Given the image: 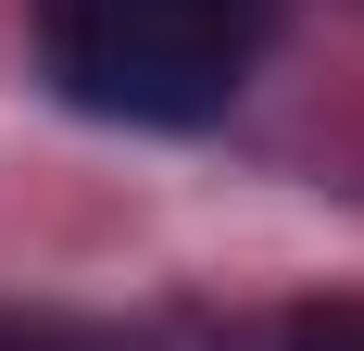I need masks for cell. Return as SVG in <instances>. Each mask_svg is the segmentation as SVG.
Returning <instances> with one entry per match:
<instances>
[{
	"instance_id": "7a4b0ae2",
	"label": "cell",
	"mask_w": 364,
	"mask_h": 351,
	"mask_svg": "<svg viewBox=\"0 0 364 351\" xmlns=\"http://www.w3.org/2000/svg\"><path fill=\"white\" fill-rule=\"evenodd\" d=\"M289 351H364V301H327V314H301Z\"/></svg>"
},
{
	"instance_id": "6da1fadb",
	"label": "cell",
	"mask_w": 364,
	"mask_h": 351,
	"mask_svg": "<svg viewBox=\"0 0 364 351\" xmlns=\"http://www.w3.org/2000/svg\"><path fill=\"white\" fill-rule=\"evenodd\" d=\"M277 0H38V75L101 126H214L252 88Z\"/></svg>"
},
{
	"instance_id": "3957f363",
	"label": "cell",
	"mask_w": 364,
	"mask_h": 351,
	"mask_svg": "<svg viewBox=\"0 0 364 351\" xmlns=\"http://www.w3.org/2000/svg\"><path fill=\"white\" fill-rule=\"evenodd\" d=\"M0 351H101V339H75V326H38V314H0Z\"/></svg>"
}]
</instances>
